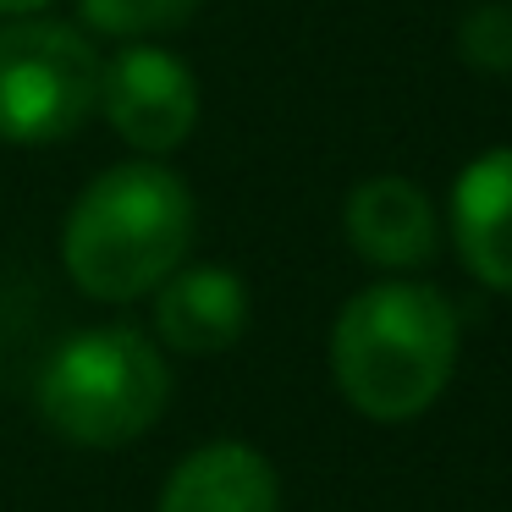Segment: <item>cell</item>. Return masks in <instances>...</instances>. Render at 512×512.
<instances>
[{
  "instance_id": "cell-1",
  "label": "cell",
  "mask_w": 512,
  "mask_h": 512,
  "mask_svg": "<svg viewBox=\"0 0 512 512\" xmlns=\"http://www.w3.org/2000/svg\"><path fill=\"white\" fill-rule=\"evenodd\" d=\"M463 325L441 287L386 276L353 292L331 325V380L369 424H408L435 408L457 369Z\"/></svg>"
},
{
  "instance_id": "cell-2",
  "label": "cell",
  "mask_w": 512,
  "mask_h": 512,
  "mask_svg": "<svg viewBox=\"0 0 512 512\" xmlns=\"http://www.w3.org/2000/svg\"><path fill=\"white\" fill-rule=\"evenodd\" d=\"M199 204L166 160L105 166L61 221V265L83 298L138 303L188 265Z\"/></svg>"
},
{
  "instance_id": "cell-3",
  "label": "cell",
  "mask_w": 512,
  "mask_h": 512,
  "mask_svg": "<svg viewBox=\"0 0 512 512\" xmlns=\"http://www.w3.org/2000/svg\"><path fill=\"white\" fill-rule=\"evenodd\" d=\"M171 402V369L149 331L127 320L83 325L45 358L34 408L50 435L89 452L133 446L160 424Z\"/></svg>"
},
{
  "instance_id": "cell-4",
  "label": "cell",
  "mask_w": 512,
  "mask_h": 512,
  "mask_svg": "<svg viewBox=\"0 0 512 512\" xmlns=\"http://www.w3.org/2000/svg\"><path fill=\"white\" fill-rule=\"evenodd\" d=\"M100 50L56 17L0 23V144H67L100 111Z\"/></svg>"
},
{
  "instance_id": "cell-5",
  "label": "cell",
  "mask_w": 512,
  "mask_h": 512,
  "mask_svg": "<svg viewBox=\"0 0 512 512\" xmlns=\"http://www.w3.org/2000/svg\"><path fill=\"white\" fill-rule=\"evenodd\" d=\"M100 116L133 155L160 160L199 127V78L160 45H122L100 72Z\"/></svg>"
},
{
  "instance_id": "cell-6",
  "label": "cell",
  "mask_w": 512,
  "mask_h": 512,
  "mask_svg": "<svg viewBox=\"0 0 512 512\" xmlns=\"http://www.w3.org/2000/svg\"><path fill=\"white\" fill-rule=\"evenodd\" d=\"M342 232L353 254L375 270H419L441 248V221L419 182L408 177H364L342 204Z\"/></svg>"
},
{
  "instance_id": "cell-7",
  "label": "cell",
  "mask_w": 512,
  "mask_h": 512,
  "mask_svg": "<svg viewBox=\"0 0 512 512\" xmlns=\"http://www.w3.org/2000/svg\"><path fill=\"white\" fill-rule=\"evenodd\" d=\"M248 281L226 265H182L155 287V336L171 353L215 358L248 331Z\"/></svg>"
},
{
  "instance_id": "cell-8",
  "label": "cell",
  "mask_w": 512,
  "mask_h": 512,
  "mask_svg": "<svg viewBox=\"0 0 512 512\" xmlns=\"http://www.w3.org/2000/svg\"><path fill=\"white\" fill-rule=\"evenodd\" d=\"M452 243L479 287L512 298V149H485L457 171Z\"/></svg>"
},
{
  "instance_id": "cell-9",
  "label": "cell",
  "mask_w": 512,
  "mask_h": 512,
  "mask_svg": "<svg viewBox=\"0 0 512 512\" xmlns=\"http://www.w3.org/2000/svg\"><path fill=\"white\" fill-rule=\"evenodd\" d=\"M160 512H281V474L248 441H204L166 474Z\"/></svg>"
},
{
  "instance_id": "cell-10",
  "label": "cell",
  "mask_w": 512,
  "mask_h": 512,
  "mask_svg": "<svg viewBox=\"0 0 512 512\" xmlns=\"http://www.w3.org/2000/svg\"><path fill=\"white\" fill-rule=\"evenodd\" d=\"M199 0H78V17L89 34L127 39V45H149L160 34H177L193 23Z\"/></svg>"
},
{
  "instance_id": "cell-11",
  "label": "cell",
  "mask_w": 512,
  "mask_h": 512,
  "mask_svg": "<svg viewBox=\"0 0 512 512\" xmlns=\"http://www.w3.org/2000/svg\"><path fill=\"white\" fill-rule=\"evenodd\" d=\"M457 56L474 72H512V0H479L457 23Z\"/></svg>"
},
{
  "instance_id": "cell-12",
  "label": "cell",
  "mask_w": 512,
  "mask_h": 512,
  "mask_svg": "<svg viewBox=\"0 0 512 512\" xmlns=\"http://www.w3.org/2000/svg\"><path fill=\"white\" fill-rule=\"evenodd\" d=\"M50 0H0V17H39Z\"/></svg>"
}]
</instances>
